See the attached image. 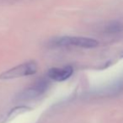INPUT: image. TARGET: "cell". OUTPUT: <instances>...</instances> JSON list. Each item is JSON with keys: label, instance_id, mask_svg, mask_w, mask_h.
I'll use <instances>...</instances> for the list:
<instances>
[{"label": "cell", "instance_id": "obj_6", "mask_svg": "<svg viewBox=\"0 0 123 123\" xmlns=\"http://www.w3.org/2000/svg\"><path fill=\"white\" fill-rule=\"evenodd\" d=\"M27 110H31V109L29 107H26V106H18V107L14 108L13 110H11V111L9 113V115H8V116H7L8 120L7 121L11 120L12 118H14V116H18L19 114L25 112V111H27Z\"/></svg>", "mask_w": 123, "mask_h": 123}, {"label": "cell", "instance_id": "obj_2", "mask_svg": "<svg viewBox=\"0 0 123 123\" xmlns=\"http://www.w3.org/2000/svg\"><path fill=\"white\" fill-rule=\"evenodd\" d=\"M54 44L58 46H74L81 48H94L98 46V41L92 38L82 37V36H62L56 38Z\"/></svg>", "mask_w": 123, "mask_h": 123}, {"label": "cell", "instance_id": "obj_3", "mask_svg": "<svg viewBox=\"0 0 123 123\" xmlns=\"http://www.w3.org/2000/svg\"><path fill=\"white\" fill-rule=\"evenodd\" d=\"M48 86H49V83L47 80L44 79H39L35 83L33 86L27 88V89L19 92L16 99L19 101H25L37 98L38 96L41 95L47 90Z\"/></svg>", "mask_w": 123, "mask_h": 123}, {"label": "cell", "instance_id": "obj_1", "mask_svg": "<svg viewBox=\"0 0 123 123\" xmlns=\"http://www.w3.org/2000/svg\"><path fill=\"white\" fill-rule=\"evenodd\" d=\"M36 72H37V64L35 62H28L4 71L0 74V79L9 80V79L27 77V76L34 75L35 74H36Z\"/></svg>", "mask_w": 123, "mask_h": 123}, {"label": "cell", "instance_id": "obj_4", "mask_svg": "<svg viewBox=\"0 0 123 123\" xmlns=\"http://www.w3.org/2000/svg\"><path fill=\"white\" fill-rule=\"evenodd\" d=\"M74 74V68L71 66L62 68H51L47 71V76L51 79L56 82H62L67 80Z\"/></svg>", "mask_w": 123, "mask_h": 123}, {"label": "cell", "instance_id": "obj_5", "mask_svg": "<svg viewBox=\"0 0 123 123\" xmlns=\"http://www.w3.org/2000/svg\"><path fill=\"white\" fill-rule=\"evenodd\" d=\"M123 31V25L119 21H112L105 27V31L108 34H118Z\"/></svg>", "mask_w": 123, "mask_h": 123}]
</instances>
